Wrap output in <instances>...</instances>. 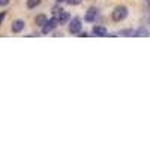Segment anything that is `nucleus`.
Listing matches in <instances>:
<instances>
[{"mask_svg":"<svg viewBox=\"0 0 150 150\" xmlns=\"http://www.w3.org/2000/svg\"><path fill=\"white\" fill-rule=\"evenodd\" d=\"M93 35H96V36H107L108 30L105 27H102V26H95V27H93Z\"/></svg>","mask_w":150,"mask_h":150,"instance_id":"0eeeda50","label":"nucleus"},{"mask_svg":"<svg viewBox=\"0 0 150 150\" xmlns=\"http://www.w3.org/2000/svg\"><path fill=\"white\" fill-rule=\"evenodd\" d=\"M113 20L114 21H123L126 17H128V8L126 6H117V8H114V11H113Z\"/></svg>","mask_w":150,"mask_h":150,"instance_id":"f257e3e1","label":"nucleus"},{"mask_svg":"<svg viewBox=\"0 0 150 150\" xmlns=\"http://www.w3.org/2000/svg\"><path fill=\"white\" fill-rule=\"evenodd\" d=\"M54 18L57 20V23L62 24V23H66L68 20H69V14H68L66 11H62L60 9V11H57L56 14H54Z\"/></svg>","mask_w":150,"mask_h":150,"instance_id":"20e7f679","label":"nucleus"},{"mask_svg":"<svg viewBox=\"0 0 150 150\" xmlns=\"http://www.w3.org/2000/svg\"><path fill=\"white\" fill-rule=\"evenodd\" d=\"M45 21H47V17H45L44 14H39V15L35 18V24L38 26V27H42V26L45 24Z\"/></svg>","mask_w":150,"mask_h":150,"instance_id":"6e6552de","label":"nucleus"},{"mask_svg":"<svg viewBox=\"0 0 150 150\" xmlns=\"http://www.w3.org/2000/svg\"><path fill=\"white\" fill-rule=\"evenodd\" d=\"M120 35H134V32L132 30H122Z\"/></svg>","mask_w":150,"mask_h":150,"instance_id":"f8f14e48","label":"nucleus"},{"mask_svg":"<svg viewBox=\"0 0 150 150\" xmlns=\"http://www.w3.org/2000/svg\"><path fill=\"white\" fill-rule=\"evenodd\" d=\"M147 2H149V3H150V0H147Z\"/></svg>","mask_w":150,"mask_h":150,"instance_id":"dca6fc26","label":"nucleus"},{"mask_svg":"<svg viewBox=\"0 0 150 150\" xmlns=\"http://www.w3.org/2000/svg\"><path fill=\"white\" fill-rule=\"evenodd\" d=\"M41 2L42 0H27V8L29 9H35L36 6L41 5Z\"/></svg>","mask_w":150,"mask_h":150,"instance_id":"1a4fd4ad","label":"nucleus"},{"mask_svg":"<svg viewBox=\"0 0 150 150\" xmlns=\"http://www.w3.org/2000/svg\"><path fill=\"white\" fill-rule=\"evenodd\" d=\"M57 20L56 18H51V20H47V21H45V24L42 26V33L44 35H48L50 32H53L56 27H57Z\"/></svg>","mask_w":150,"mask_h":150,"instance_id":"f03ea898","label":"nucleus"},{"mask_svg":"<svg viewBox=\"0 0 150 150\" xmlns=\"http://www.w3.org/2000/svg\"><path fill=\"white\" fill-rule=\"evenodd\" d=\"M96 15H98V9L96 8H90L86 12V17H84V20L89 21V23H92V21H95V20H96Z\"/></svg>","mask_w":150,"mask_h":150,"instance_id":"39448f33","label":"nucleus"},{"mask_svg":"<svg viewBox=\"0 0 150 150\" xmlns=\"http://www.w3.org/2000/svg\"><path fill=\"white\" fill-rule=\"evenodd\" d=\"M24 24L26 23L23 20H15V21L12 23V32H14V33H20V32L24 29Z\"/></svg>","mask_w":150,"mask_h":150,"instance_id":"423d86ee","label":"nucleus"},{"mask_svg":"<svg viewBox=\"0 0 150 150\" xmlns=\"http://www.w3.org/2000/svg\"><path fill=\"white\" fill-rule=\"evenodd\" d=\"M66 2H68L71 6H77V5H80L83 0H66Z\"/></svg>","mask_w":150,"mask_h":150,"instance_id":"9b49d317","label":"nucleus"},{"mask_svg":"<svg viewBox=\"0 0 150 150\" xmlns=\"http://www.w3.org/2000/svg\"><path fill=\"white\" fill-rule=\"evenodd\" d=\"M134 35H135V36H147V35H149V32H147L146 29H143V27H141V29L137 30Z\"/></svg>","mask_w":150,"mask_h":150,"instance_id":"9d476101","label":"nucleus"},{"mask_svg":"<svg viewBox=\"0 0 150 150\" xmlns=\"http://www.w3.org/2000/svg\"><path fill=\"white\" fill-rule=\"evenodd\" d=\"M5 17H6V12H0V24L3 23V20H5Z\"/></svg>","mask_w":150,"mask_h":150,"instance_id":"ddd939ff","label":"nucleus"},{"mask_svg":"<svg viewBox=\"0 0 150 150\" xmlns=\"http://www.w3.org/2000/svg\"><path fill=\"white\" fill-rule=\"evenodd\" d=\"M62 2H65V0H57V3H62Z\"/></svg>","mask_w":150,"mask_h":150,"instance_id":"2eb2a0df","label":"nucleus"},{"mask_svg":"<svg viewBox=\"0 0 150 150\" xmlns=\"http://www.w3.org/2000/svg\"><path fill=\"white\" fill-rule=\"evenodd\" d=\"M80 30H81V20L80 18H74L72 21H71V24H69V32L72 35H75V33H80Z\"/></svg>","mask_w":150,"mask_h":150,"instance_id":"7ed1b4c3","label":"nucleus"},{"mask_svg":"<svg viewBox=\"0 0 150 150\" xmlns=\"http://www.w3.org/2000/svg\"><path fill=\"white\" fill-rule=\"evenodd\" d=\"M11 0H0V6H6V5H9Z\"/></svg>","mask_w":150,"mask_h":150,"instance_id":"4468645a","label":"nucleus"}]
</instances>
